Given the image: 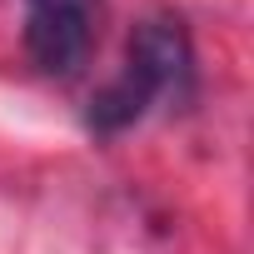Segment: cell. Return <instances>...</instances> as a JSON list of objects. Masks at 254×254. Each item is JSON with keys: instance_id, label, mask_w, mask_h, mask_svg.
<instances>
[{"instance_id": "obj_2", "label": "cell", "mask_w": 254, "mask_h": 254, "mask_svg": "<svg viewBox=\"0 0 254 254\" xmlns=\"http://www.w3.org/2000/svg\"><path fill=\"white\" fill-rule=\"evenodd\" d=\"M95 45V0H25V50L45 75H75Z\"/></svg>"}, {"instance_id": "obj_1", "label": "cell", "mask_w": 254, "mask_h": 254, "mask_svg": "<svg viewBox=\"0 0 254 254\" xmlns=\"http://www.w3.org/2000/svg\"><path fill=\"white\" fill-rule=\"evenodd\" d=\"M125 70H130L155 100L190 105L194 100V45L180 30V20H140L125 45Z\"/></svg>"}, {"instance_id": "obj_3", "label": "cell", "mask_w": 254, "mask_h": 254, "mask_svg": "<svg viewBox=\"0 0 254 254\" xmlns=\"http://www.w3.org/2000/svg\"><path fill=\"white\" fill-rule=\"evenodd\" d=\"M150 105H155V95H150L130 70H120L105 90H95V100H90V110H85V125H90L95 135H120V130H130Z\"/></svg>"}]
</instances>
